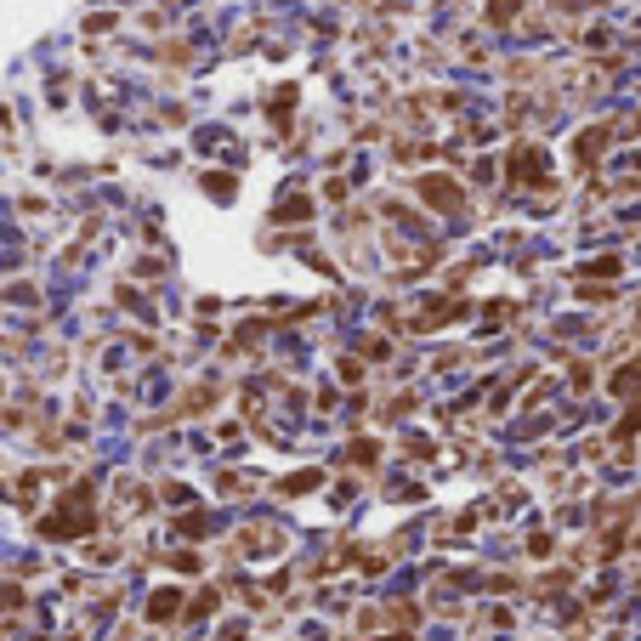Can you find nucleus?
I'll list each match as a JSON object with an SVG mask.
<instances>
[{
    "mask_svg": "<svg viewBox=\"0 0 641 641\" xmlns=\"http://www.w3.org/2000/svg\"><path fill=\"white\" fill-rule=\"evenodd\" d=\"M91 505H97V500H91V488L74 483L69 494L57 500L52 517L40 522V534H46V539H80V534H91V522H97V517H91Z\"/></svg>",
    "mask_w": 641,
    "mask_h": 641,
    "instance_id": "f257e3e1",
    "label": "nucleus"
},
{
    "mask_svg": "<svg viewBox=\"0 0 641 641\" xmlns=\"http://www.w3.org/2000/svg\"><path fill=\"white\" fill-rule=\"evenodd\" d=\"M539 165H545V154H539V148H517V154H511V182H534Z\"/></svg>",
    "mask_w": 641,
    "mask_h": 641,
    "instance_id": "f03ea898",
    "label": "nucleus"
},
{
    "mask_svg": "<svg viewBox=\"0 0 641 641\" xmlns=\"http://www.w3.org/2000/svg\"><path fill=\"white\" fill-rule=\"evenodd\" d=\"M420 193H426V199H432V205H460V193H454V182L449 176H426V182H420Z\"/></svg>",
    "mask_w": 641,
    "mask_h": 641,
    "instance_id": "7ed1b4c3",
    "label": "nucleus"
},
{
    "mask_svg": "<svg viewBox=\"0 0 641 641\" xmlns=\"http://www.w3.org/2000/svg\"><path fill=\"white\" fill-rule=\"evenodd\" d=\"M312 216V199H284L278 205V222H307Z\"/></svg>",
    "mask_w": 641,
    "mask_h": 641,
    "instance_id": "20e7f679",
    "label": "nucleus"
},
{
    "mask_svg": "<svg viewBox=\"0 0 641 641\" xmlns=\"http://www.w3.org/2000/svg\"><path fill=\"white\" fill-rule=\"evenodd\" d=\"M636 386H641V364H630V369H619V375H613V392H619V398H630Z\"/></svg>",
    "mask_w": 641,
    "mask_h": 641,
    "instance_id": "39448f33",
    "label": "nucleus"
},
{
    "mask_svg": "<svg viewBox=\"0 0 641 641\" xmlns=\"http://www.w3.org/2000/svg\"><path fill=\"white\" fill-rule=\"evenodd\" d=\"M176 602H182V590H159L148 613H154V619H171V613H176Z\"/></svg>",
    "mask_w": 641,
    "mask_h": 641,
    "instance_id": "423d86ee",
    "label": "nucleus"
},
{
    "mask_svg": "<svg viewBox=\"0 0 641 641\" xmlns=\"http://www.w3.org/2000/svg\"><path fill=\"white\" fill-rule=\"evenodd\" d=\"M511 12H517V0H494V6H488V18H494V23H505Z\"/></svg>",
    "mask_w": 641,
    "mask_h": 641,
    "instance_id": "0eeeda50",
    "label": "nucleus"
},
{
    "mask_svg": "<svg viewBox=\"0 0 641 641\" xmlns=\"http://www.w3.org/2000/svg\"><path fill=\"white\" fill-rule=\"evenodd\" d=\"M392 641H409V636H392Z\"/></svg>",
    "mask_w": 641,
    "mask_h": 641,
    "instance_id": "6e6552de",
    "label": "nucleus"
}]
</instances>
